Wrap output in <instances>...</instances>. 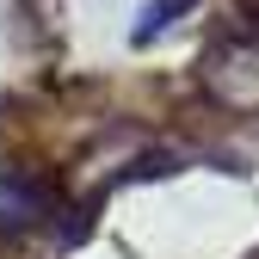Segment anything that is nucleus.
I'll list each match as a JSON object with an SVG mask.
<instances>
[{
    "mask_svg": "<svg viewBox=\"0 0 259 259\" xmlns=\"http://www.w3.org/2000/svg\"><path fill=\"white\" fill-rule=\"evenodd\" d=\"M185 7H191V0H154V7L142 13V25H136V44H154L160 31H167V25H173V19L185 13Z\"/></svg>",
    "mask_w": 259,
    "mask_h": 259,
    "instance_id": "2",
    "label": "nucleus"
},
{
    "mask_svg": "<svg viewBox=\"0 0 259 259\" xmlns=\"http://www.w3.org/2000/svg\"><path fill=\"white\" fill-rule=\"evenodd\" d=\"M44 222H50V191L0 160V235H25V229H44Z\"/></svg>",
    "mask_w": 259,
    "mask_h": 259,
    "instance_id": "1",
    "label": "nucleus"
},
{
    "mask_svg": "<svg viewBox=\"0 0 259 259\" xmlns=\"http://www.w3.org/2000/svg\"><path fill=\"white\" fill-rule=\"evenodd\" d=\"M241 7H247V13H253V19H259V0H241Z\"/></svg>",
    "mask_w": 259,
    "mask_h": 259,
    "instance_id": "3",
    "label": "nucleus"
}]
</instances>
